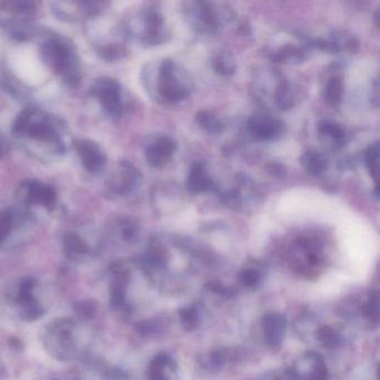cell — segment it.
I'll return each mask as SVG.
<instances>
[{"instance_id":"1","label":"cell","mask_w":380,"mask_h":380,"mask_svg":"<svg viewBox=\"0 0 380 380\" xmlns=\"http://www.w3.org/2000/svg\"><path fill=\"white\" fill-rule=\"evenodd\" d=\"M80 78V58L62 35L29 23L0 38V87L13 99L37 107L75 88Z\"/></svg>"},{"instance_id":"2","label":"cell","mask_w":380,"mask_h":380,"mask_svg":"<svg viewBox=\"0 0 380 380\" xmlns=\"http://www.w3.org/2000/svg\"><path fill=\"white\" fill-rule=\"evenodd\" d=\"M11 133L19 148L40 162H55L67 153V126L40 107L23 109L13 121Z\"/></svg>"},{"instance_id":"3","label":"cell","mask_w":380,"mask_h":380,"mask_svg":"<svg viewBox=\"0 0 380 380\" xmlns=\"http://www.w3.org/2000/svg\"><path fill=\"white\" fill-rule=\"evenodd\" d=\"M146 91L161 103L174 104L189 97L192 82L189 74L171 60L148 65L143 72Z\"/></svg>"},{"instance_id":"4","label":"cell","mask_w":380,"mask_h":380,"mask_svg":"<svg viewBox=\"0 0 380 380\" xmlns=\"http://www.w3.org/2000/svg\"><path fill=\"white\" fill-rule=\"evenodd\" d=\"M105 13V11H104ZM104 13L85 21V34L96 54L107 62L122 60L127 55L126 27L107 21Z\"/></svg>"},{"instance_id":"5","label":"cell","mask_w":380,"mask_h":380,"mask_svg":"<svg viewBox=\"0 0 380 380\" xmlns=\"http://www.w3.org/2000/svg\"><path fill=\"white\" fill-rule=\"evenodd\" d=\"M15 205L36 221L40 215H50L58 205V192L54 187L39 180H26L16 190Z\"/></svg>"},{"instance_id":"6","label":"cell","mask_w":380,"mask_h":380,"mask_svg":"<svg viewBox=\"0 0 380 380\" xmlns=\"http://www.w3.org/2000/svg\"><path fill=\"white\" fill-rule=\"evenodd\" d=\"M126 31L127 34L134 35L143 45L148 46H156L165 40L164 17L156 6L142 8Z\"/></svg>"},{"instance_id":"7","label":"cell","mask_w":380,"mask_h":380,"mask_svg":"<svg viewBox=\"0 0 380 380\" xmlns=\"http://www.w3.org/2000/svg\"><path fill=\"white\" fill-rule=\"evenodd\" d=\"M184 13L192 26L201 33H215L230 19L231 11L215 3L195 1L187 4Z\"/></svg>"},{"instance_id":"8","label":"cell","mask_w":380,"mask_h":380,"mask_svg":"<svg viewBox=\"0 0 380 380\" xmlns=\"http://www.w3.org/2000/svg\"><path fill=\"white\" fill-rule=\"evenodd\" d=\"M91 96L109 119H119L124 114L122 86L114 78L96 80L91 87Z\"/></svg>"},{"instance_id":"9","label":"cell","mask_w":380,"mask_h":380,"mask_svg":"<svg viewBox=\"0 0 380 380\" xmlns=\"http://www.w3.org/2000/svg\"><path fill=\"white\" fill-rule=\"evenodd\" d=\"M142 183V173L129 161H119L107 179V189L115 197H129Z\"/></svg>"},{"instance_id":"10","label":"cell","mask_w":380,"mask_h":380,"mask_svg":"<svg viewBox=\"0 0 380 380\" xmlns=\"http://www.w3.org/2000/svg\"><path fill=\"white\" fill-rule=\"evenodd\" d=\"M103 1H56L52 3V11L58 19L66 23L87 21L94 16L107 11Z\"/></svg>"},{"instance_id":"11","label":"cell","mask_w":380,"mask_h":380,"mask_svg":"<svg viewBox=\"0 0 380 380\" xmlns=\"http://www.w3.org/2000/svg\"><path fill=\"white\" fill-rule=\"evenodd\" d=\"M36 6L27 0L0 1V25L8 29L29 25V19L34 16Z\"/></svg>"},{"instance_id":"12","label":"cell","mask_w":380,"mask_h":380,"mask_svg":"<svg viewBox=\"0 0 380 380\" xmlns=\"http://www.w3.org/2000/svg\"><path fill=\"white\" fill-rule=\"evenodd\" d=\"M34 222L17 205H0V248L7 244L15 233L26 230Z\"/></svg>"},{"instance_id":"13","label":"cell","mask_w":380,"mask_h":380,"mask_svg":"<svg viewBox=\"0 0 380 380\" xmlns=\"http://www.w3.org/2000/svg\"><path fill=\"white\" fill-rule=\"evenodd\" d=\"M80 164L86 171L99 174L107 166V154L99 143L92 140H78L72 143Z\"/></svg>"},{"instance_id":"14","label":"cell","mask_w":380,"mask_h":380,"mask_svg":"<svg viewBox=\"0 0 380 380\" xmlns=\"http://www.w3.org/2000/svg\"><path fill=\"white\" fill-rule=\"evenodd\" d=\"M176 148L175 140L162 135L148 143L145 148V160L152 168H163L173 158Z\"/></svg>"},{"instance_id":"15","label":"cell","mask_w":380,"mask_h":380,"mask_svg":"<svg viewBox=\"0 0 380 380\" xmlns=\"http://www.w3.org/2000/svg\"><path fill=\"white\" fill-rule=\"evenodd\" d=\"M249 131L259 140H277L285 131V125L276 117L266 114L252 115L248 121Z\"/></svg>"},{"instance_id":"16","label":"cell","mask_w":380,"mask_h":380,"mask_svg":"<svg viewBox=\"0 0 380 380\" xmlns=\"http://www.w3.org/2000/svg\"><path fill=\"white\" fill-rule=\"evenodd\" d=\"M266 342L271 346H278L285 338L287 320L281 313H269L262 320Z\"/></svg>"},{"instance_id":"17","label":"cell","mask_w":380,"mask_h":380,"mask_svg":"<svg viewBox=\"0 0 380 380\" xmlns=\"http://www.w3.org/2000/svg\"><path fill=\"white\" fill-rule=\"evenodd\" d=\"M188 188L193 193H202L215 189V183L207 174L205 162L199 161L191 166L188 179Z\"/></svg>"},{"instance_id":"18","label":"cell","mask_w":380,"mask_h":380,"mask_svg":"<svg viewBox=\"0 0 380 380\" xmlns=\"http://www.w3.org/2000/svg\"><path fill=\"white\" fill-rule=\"evenodd\" d=\"M63 251L72 261H80L89 254L91 249L78 233L68 232L63 238Z\"/></svg>"},{"instance_id":"19","label":"cell","mask_w":380,"mask_h":380,"mask_svg":"<svg viewBox=\"0 0 380 380\" xmlns=\"http://www.w3.org/2000/svg\"><path fill=\"white\" fill-rule=\"evenodd\" d=\"M179 188L170 187L168 184H161L154 188L152 193V205L156 210H170L180 202Z\"/></svg>"},{"instance_id":"20","label":"cell","mask_w":380,"mask_h":380,"mask_svg":"<svg viewBox=\"0 0 380 380\" xmlns=\"http://www.w3.org/2000/svg\"><path fill=\"white\" fill-rule=\"evenodd\" d=\"M303 47L295 44H285L271 53V60L280 64H298L305 60Z\"/></svg>"},{"instance_id":"21","label":"cell","mask_w":380,"mask_h":380,"mask_svg":"<svg viewBox=\"0 0 380 380\" xmlns=\"http://www.w3.org/2000/svg\"><path fill=\"white\" fill-rule=\"evenodd\" d=\"M211 67L219 75L231 76L237 70L236 60L228 50H219L211 56Z\"/></svg>"},{"instance_id":"22","label":"cell","mask_w":380,"mask_h":380,"mask_svg":"<svg viewBox=\"0 0 380 380\" xmlns=\"http://www.w3.org/2000/svg\"><path fill=\"white\" fill-rule=\"evenodd\" d=\"M344 89V80L342 76L332 75L328 78L323 88V99L330 107H337L342 103Z\"/></svg>"},{"instance_id":"23","label":"cell","mask_w":380,"mask_h":380,"mask_svg":"<svg viewBox=\"0 0 380 380\" xmlns=\"http://www.w3.org/2000/svg\"><path fill=\"white\" fill-rule=\"evenodd\" d=\"M300 163L307 172L313 176L321 175L328 166L326 156L317 151H307L303 153L300 158Z\"/></svg>"},{"instance_id":"24","label":"cell","mask_w":380,"mask_h":380,"mask_svg":"<svg viewBox=\"0 0 380 380\" xmlns=\"http://www.w3.org/2000/svg\"><path fill=\"white\" fill-rule=\"evenodd\" d=\"M195 119L199 126L210 134H219L224 129V125L221 122V119H217V115L207 109H201L197 112Z\"/></svg>"},{"instance_id":"25","label":"cell","mask_w":380,"mask_h":380,"mask_svg":"<svg viewBox=\"0 0 380 380\" xmlns=\"http://www.w3.org/2000/svg\"><path fill=\"white\" fill-rule=\"evenodd\" d=\"M112 231L125 242H131L136 239L137 234H139V227L134 221L131 220L129 217H122V219L115 221L114 224L112 227Z\"/></svg>"},{"instance_id":"26","label":"cell","mask_w":380,"mask_h":380,"mask_svg":"<svg viewBox=\"0 0 380 380\" xmlns=\"http://www.w3.org/2000/svg\"><path fill=\"white\" fill-rule=\"evenodd\" d=\"M318 132L323 136L329 137L337 144H342L346 140V129L338 123L332 122L329 119H322L319 122Z\"/></svg>"},{"instance_id":"27","label":"cell","mask_w":380,"mask_h":380,"mask_svg":"<svg viewBox=\"0 0 380 380\" xmlns=\"http://www.w3.org/2000/svg\"><path fill=\"white\" fill-rule=\"evenodd\" d=\"M35 285H36V281L33 278H26L21 282L18 293H17V301L23 307V310L37 305L33 295Z\"/></svg>"},{"instance_id":"28","label":"cell","mask_w":380,"mask_h":380,"mask_svg":"<svg viewBox=\"0 0 380 380\" xmlns=\"http://www.w3.org/2000/svg\"><path fill=\"white\" fill-rule=\"evenodd\" d=\"M365 163L370 176L373 178L377 185L378 176H379V143L375 142L368 146L367 150L365 151Z\"/></svg>"},{"instance_id":"29","label":"cell","mask_w":380,"mask_h":380,"mask_svg":"<svg viewBox=\"0 0 380 380\" xmlns=\"http://www.w3.org/2000/svg\"><path fill=\"white\" fill-rule=\"evenodd\" d=\"M317 338L325 348L332 349L340 344V337L330 327H321L317 332Z\"/></svg>"},{"instance_id":"30","label":"cell","mask_w":380,"mask_h":380,"mask_svg":"<svg viewBox=\"0 0 380 380\" xmlns=\"http://www.w3.org/2000/svg\"><path fill=\"white\" fill-rule=\"evenodd\" d=\"M180 320L185 330H193L197 325V313L193 307H187L180 310Z\"/></svg>"},{"instance_id":"31","label":"cell","mask_w":380,"mask_h":380,"mask_svg":"<svg viewBox=\"0 0 380 380\" xmlns=\"http://www.w3.org/2000/svg\"><path fill=\"white\" fill-rule=\"evenodd\" d=\"M239 278H240L241 283L246 288L256 287L260 280H261V276L254 269H246L244 271H241Z\"/></svg>"},{"instance_id":"32","label":"cell","mask_w":380,"mask_h":380,"mask_svg":"<svg viewBox=\"0 0 380 380\" xmlns=\"http://www.w3.org/2000/svg\"><path fill=\"white\" fill-rule=\"evenodd\" d=\"M327 378H328V369L323 362L322 358L319 354H316L310 380H327Z\"/></svg>"},{"instance_id":"33","label":"cell","mask_w":380,"mask_h":380,"mask_svg":"<svg viewBox=\"0 0 380 380\" xmlns=\"http://www.w3.org/2000/svg\"><path fill=\"white\" fill-rule=\"evenodd\" d=\"M75 310L80 318H91L95 313V305L91 301H84L76 305Z\"/></svg>"},{"instance_id":"34","label":"cell","mask_w":380,"mask_h":380,"mask_svg":"<svg viewBox=\"0 0 380 380\" xmlns=\"http://www.w3.org/2000/svg\"><path fill=\"white\" fill-rule=\"evenodd\" d=\"M378 313H379V303H378V295L375 293V295H371L369 301L366 305L365 313L366 316L374 319L377 318Z\"/></svg>"},{"instance_id":"35","label":"cell","mask_w":380,"mask_h":380,"mask_svg":"<svg viewBox=\"0 0 380 380\" xmlns=\"http://www.w3.org/2000/svg\"><path fill=\"white\" fill-rule=\"evenodd\" d=\"M268 172L272 174V175L278 176V178H283L286 175L285 166L281 165L280 163H276V162H271V163L266 165Z\"/></svg>"},{"instance_id":"36","label":"cell","mask_w":380,"mask_h":380,"mask_svg":"<svg viewBox=\"0 0 380 380\" xmlns=\"http://www.w3.org/2000/svg\"><path fill=\"white\" fill-rule=\"evenodd\" d=\"M154 330H156V326H154L151 321H144V322H141L137 325V331L142 335L153 334Z\"/></svg>"},{"instance_id":"37","label":"cell","mask_w":380,"mask_h":380,"mask_svg":"<svg viewBox=\"0 0 380 380\" xmlns=\"http://www.w3.org/2000/svg\"><path fill=\"white\" fill-rule=\"evenodd\" d=\"M210 360L211 364L215 367H220L225 362V356L222 352H215L211 356H210Z\"/></svg>"},{"instance_id":"38","label":"cell","mask_w":380,"mask_h":380,"mask_svg":"<svg viewBox=\"0 0 380 380\" xmlns=\"http://www.w3.org/2000/svg\"><path fill=\"white\" fill-rule=\"evenodd\" d=\"M7 152V142L5 137L0 134V158H3L5 153Z\"/></svg>"}]
</instances>
